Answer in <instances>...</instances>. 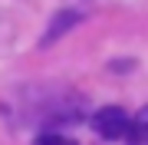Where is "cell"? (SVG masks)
Masks as SVG:
<instances>
[{"mask_svg":"<svg viewBox=\"0 0 148 145\" xmlns=\"http://www.w3.org/2000/svg\"><path fill=\"white\" fill-rule=\"evenodd\" d=\"M128 112L122 106H102V109H95V115H92V129L102 135V139H122V135L128 132Z\"/></svg>","mask_w":148,"mask_h":145,"instance_id":"6da1fadb","label":"cell"},{"mask_svg":"<svg viewBox=\"0 0 148 145\" xmlns=\"http://www.w3.org/2000/svg\"><path fill=\"white\" fill-rule=\"evenodd\" d=\"M76 20H79V16H73V13H63V16H59V20H56V27H53V30L46 33V40H43V43H53V40L59 36V33H63L66 27H73Z\"/></svg>","mask_w":148,"mask_h":145,"instance_id":"7a4b0ae2","label":"cell"},{"mask_svg":"<svg viewBox=\"0 0 148 145\" xmlns=\"http://www.w3.org/2000/svg\"><path fill=\"white\" fill-rule=\"evenodd\" d=\"M33 145H76L73 139H66V135H40Z\"/></svg>","mask_w":148,"mask_h":145,"instance_id":"3957f363","label":"cell"}]
</instances>
